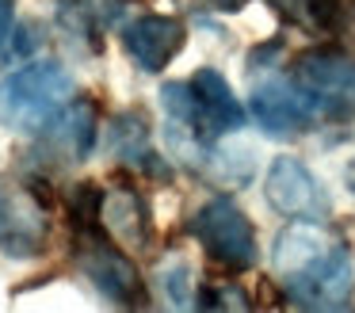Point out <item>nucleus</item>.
Instances as JSON below:
<instances>
[{
    "instance_id": "nucleus-1",
    "label": "nucleus",
    "mask_w": 355,
    "mask_h": 313,
    "mask_svg": "<svg viewBox=\"0 0 355 313\" xmlns=\"http://www.w3.org/2000/svg\"><path fill=\"white\" fill-rule=\"evenodd\" d=\"M275 271L283 275L286 290L298 305L336 310L352 294V260L347 248L329 244L321 233L306 226H291L275 241Z\"/></svg>"
},
{
    "instance_id": "nucleus-2",
    "label": "nucleus",
    "mask_w": 355,
    "mask_h": 313,
    "mask_svg": "<svg viewBox=\"0 0 355 313\" xmlns=\"http://www.w3.org/2000/svg\"><path fill=\"white\" fill-rule=\"evenodd\" d=\"M73 99V73L54 58L19 65L0 81V126L16 134H42Z\"/></svg>"
},
{
    "instance_id": "nucleus-3",
    "label": "nucleus",
    "mask_w": 355,
    "mask_h": 313,
    "mask_svg": "<svg viewBox=\"0 0 355 313\" xmlns=\"http://www.w3.org/2000/svg\"><path fill=\"white\" fill-rule=\"evenodd\" d=\"M191 229L199 237L202 252L214 264L230 267V271H248L256 264V256H260L252 221H248V214L230 195H214L210 203H202V210L195 214Z\"/></svg>"
},
{
    "instance_id": "nucleus-4",
    "label": "nucleus",
    "mask_w": 355,
    "mask_h": 313,
    "mask_svg": "<svg viewBox=\"0 0 355 313\" xmlns=\"http://www.w3.org/2000/svg\"><path fill=\"white\" fill-rule=\"evenodd\" d=\"M294 81L317 103L321 119H355V58L340 50H306L294 61Z\"/></svg>"
},
{
    "instance_id": "nucleus-5",
    "label": "nucleus",
    "mask_w": 355,
    "mask_h": 313,
    "mask_svg": "<svg viewBox=\"0 0 355 313\" xmlns=\"http://www.w3.org/2000/svg\"><path fill=\"white\" fill-rule=\"evenodd\" d=\"M77 264L103 298L119 305H146V287H141L138 267L130 264V256H123V248L107 233H100V226L77 229Z\"/></svg>"
},
{
    "instance_id": "nucleus-6",
    "label": "nucleus",
    "mask_w": 355,
    "mask_h": 313,
    "mask_svg": "<svg viewBox=\"0 0 355 313\" xmlns=\"http://www.w3.org/2000/svg\"><path fill=\"white\" fill-rule=\"evenodd\" d=\"M50 214L35 191L0 176V252L16 260H31L46 248Z\"/></svg>"
},
{
    "instance_id": "nucleus-7",
    "label": "nucleus",
    "mask_w": 355,
    "mask_h": 313,
    "mask_svg": "<svg viewBox=\"0 0 355 313\" xmlns=\"http://www.w3.org/2000/svg\"><path fill=\"white\" fill-rule=\"evenodd\" d=\"M263 195L279 214L298 221H324L329 218V195L317 183V176L298 157H279L263 176Z\"/></svg>"
},
{
    "instance_id": "nucleus-8",
    "label": "nucleus",
    "mask_w": 355,
    "mask_h": 313,
    "mask_svg": "<svg viewBox=\"0 0 355 313\" xmlns=\"http://www.w3.org/2000/svg\"><path fill=\"white\" fill-rule=\"evenodd\" d=\"M252 115L263 126V134H271V137L302 134V130H309L321 119L317 103L302 92V84L286 81V76H268L263 84H256L252 88Z\"/></svg>"
},
{
    "instance_id": "nucleus-9",
    "label": "nucleus",
    "mask_w": 355,
    "mask_h": 313,
    "mask_svg": "<svg viewBox=\"0 0 355 313\" xmlns=\"http://www.w3.org/2000/svg\"><path fill=\"white\" fill-rule=\"evenodd\" d=\"M191 84H195V122H191V130L202 142H218L222 134L245 126V107L237 103V96H233V88L225 84L222 73L199 69Z\"/></svg>"
},
{
    "instance_id": "nucleus-10",
    "label": "nucleus",
    "mask_w": 355,
    "mask_h": 313,
    "mask_svg": "<svg viewBox=\"0 0 355 313\" xmlns=\"http://www.w3.org/2000/svg\"><path fill=\"white\" fill-rule=\"evenodd\" d=\"M184 23L172 19V15H138L130 27L123 31L126 53L134 58V65L141 73H164L168 61L184 50Z\"/></svg>"
},
{
    "instance_id": "nucleus-11",
    "label": "nucleus",
    "mask_w": 355,
    "mask_h": 313,
    "mask_svg": "<svg viewBox=\"0 0 355 313\" xmlns=\"http://www.w3.org/2000/svg\"><path fill=\"white\" fill-rule=\"evenodd\" d=\"M39 137H42V153H46V160H54V168L77 164L96 145V107L88 99H77Z\"/></svg>"
},
{
    "instance_id": "nucleus-12",
    "label": "nucleus",
    "mask_w": 355,
    "mask_h": 313,
    "mask_svg": "<svg viewBox=\"0 0 355 313\" xmlns=\"http://www.w3.org/2000/svg\"><path fill=\"white\" fill-rule=\"evenodd\" d=\"M100 226L107 229L111 241H119L123 248H149V206L146 198L138 195L134 187H115L103 195V206H100Z\"/></svg>"
},
{
    "instance_id": "nucleus-13",
    "label": "nucleus",
    "mask_w": 355,
    "mask_h": 313,
    "mask_svg": "<svg viewBox=\"0 0 355 313\" xmlns=\"http://www.w3.org/2000/svg\"><path fill=\"white\" fill-rule=\"evenodd\" d=\"M107 145H111V153H115V157L123 160L126 168H134V172L157 176V180H164V176H168L164 160L157 157L153 142H149L146 119H141L138 111H123V115H115V119H111Z\"/></svg>"
},
{
    "instance_id": "nucleus-14",
    "label": "nucleus",
    "mask_w": 355,
    "mask_h": 313,
    "mask_svg": "<svg viewBox=\"0 0 355 313\" xmlns=\"http://www.w3.org/2000/svg\"><path fill=\"white\" fill-rule=\"evenodd\" d=\"M100 206H103V191L96 183H77L69 191V214L77 229H96L100 226Z\"/></svg>"
},
{
    "instance_id": "nucleus-15",
    "label": "nucleus",
    "mask_w": 355,
    "mask_h": 313,
    "mask_svg": "<svg viewBox=\"0 0 355 313\" xmlns=\"http://www.w3.org/2000/svg\"><path fill=\"white\" fill-rule=\"evenodd\" d=\"M302 12L309 15V23H317L321 31H344L352 12L347 0H302Z\"/></svg>"
},
{
    "instance_id": "nucleus-16",
    "label": "nucleus",
    "mask_w": 355,
    "mask_h": 313,
    "mask_svg": "<svg viewBox=\"0 0 355 313\" xmlns=\"http://www.w3.org/2000/svg\"><path fill=\"white\" fill-rule=\"evenodd\" d=\"M161 282L168 290V302L172 305H187V287H191V271H187L184 260H172V264L161 267Z\"/></svg>"
},
{
    "instance_id": "nucleus-17",
    "label": "nucleus",
    "mask_w": 355,
    "mask_h": 313,
    "mask_svg": "<svg viewBox=\"0 0 355 313\" xmlns=\"http://www.w3.org/2000/svg\"><path fill=\"white\" fill-rule=\"evenodd\" d=\"M218 290H222V294H218V298H202L199 305H237V310H248V298L241 294L237 287L230 290V287H222V282H218Z\"/></svg>"
},
{
    "instance_id": "nucleus-18",
    "label": "nucleus",
    "mask_w": 355,
    "mask_h": 313,
    "mask_svg": "<svg viewBox=\"0 0 355 313\" xmlns=\"http://www.w3.org/2000/svg\"><path fill=\"white\" fill-rule=\"evenodd\" d=\"M12 19H16V0H0V38H8Z\"/></svg>"
},
{
    "instance_id": "nucleus-19",
    "label": "nucleus",
    "mask_w": 355,
    "mask_h": 313,
    "mask_svg": "<svg viewBox=\"0 0 355 313\" xmlns=\"http://www.w3.org/2000/svg\"><path fill=\"white\" fill-rule=\"evenodd\" d=\"M210 4H214L218 12H237V8H245L248 0H210Z\"/></svg>"
},
{
    "instance_id": "nucleus-20",
    "label": "nucleus",
    "mask_w": 355,
    "mask_h": 313,
    "mask_svg": "<svg viewBox=\"0 0 355 313\" xmlns=\"http://www.w3.org/2000/svg\"><path fill=\"white\" fill-rule=\"evenodd\" d=\"M347 183H352V191H355V164L347 168Z\"/></svg>"
}]
</instances>
